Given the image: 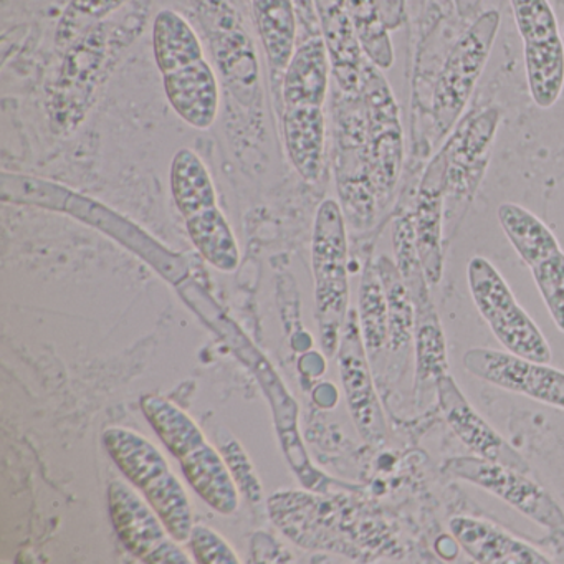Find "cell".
<instances>
[{
  "label": "cell",
  "mask_w": 564,
  "mask_h": 564,
  "mask_svg": "<svg viewBox=\"0 0 564 564\" xmlns=\"http://www.w3.org/2000/svg\"><path fill=\"white\" fill-rule=\"evenodd\" d=\"M163 85L167 104L184 123L199 131L209 130L216 123L220 107L219 82L206 58L163 75Z\"/></svg>",
  "instance_id": "cell-19"
},
{
  "label": "cell",
  "mask_w": 564,
  "mask_h": 564,
  "mask_svg": "<svg viewBox=\"0 0 564 564\" xmlns=\"http://www.w3.org/2000/svg\"><path fill=\"white\" fill-rule=\"evenodd\" d=\"M333 68L322 32L296 44L295 54L280 85L282 110L289 107H323L329 94Z\"/></svg>",
  "instance_id": "cell-21"
},
{
  "label": "cell",
  "mask_w": 564,
  "mask_h": 564,
  "mask_svg": "<svg viewBox=\"0 0 564 564\" xmlns=\"http://www.w3.org/2000/svg\"><path fill=\"white\" fill-rule=\"evenodd\" d=\"M153 55L161 75L181 70L206 58L193 25L171 9H164L154 18Z\"/></svg>",
  "instance_id": "cell-24"
},
{
  "label": "cell",
  "mask_w": 564,
  "mask_h": 564,
  "mask_svg": "<svg viewBox=\"0 0 564 564\" xmlns=\"http://www.w3.org/2000/svg\"><path fill=\"white\" fill-rule=\"evenodd\" d=\"M445 475L475 485L500 498L528 520L534 521L546 530H563L564 510L553 495L541 487L531 474L485 460L477 455H460L445 462Z\"/></svg>",
  "instance_id": "cell-10"
},
{
  "label": "cell",
  "mask_w": 564,
  "mask_h": 564,
  "mask_svg": "<svg viewBox=\"0 0 564 564\" xmlns=\"http://www.w3.org/2000/svg\"><path fill=\"white\" fill-rule=\"evenodd\" d=\"M223 447L224 454H227V465L236 477L237 484L242 487V491H246L250 500L259 501L262 497V485L257 480L256 475H252V464L243 454L242 447L234 438Z\"/></svg>",
  "instance_id": "cell-32"
},
{
  "label": "cell",
  "mask_w": 564,
  "mask_h": 564,
  "mask_svg": "<svg viewBox=\"0 0 564 564\" xmlns=\"http://www.w3.org/2000/svg\"><path fill=\"white\" fill-rule=\"evenodd\" d=\"M467 282L478 313L508 352L538 362L551 361L550 343L490 260L474 257L467 265Z\"/></svg>",
  "instance_id": "cell-5"
},
{
  "label": "cell",
  "mask_w": 564,
  "mask_h": 564,
  "mask_svg": "<svg viewBox=\"0 0 564 564\" xmlns=\"http://www.w3.org/2000/svg\"><path fill=\"white\" fill-rule=\"evenodd\" d=\"M339 375L349 412L359 435L368 444H384L388 437L384 412L369 368L368 351L359 326L358 313L349 310L338 348Z\"/></svg>",
  "instance_id": "cell-13"
},
{
  "label": "cell",
  "mask_w": 564,
  "mask_h": 564,
  "mask_svg": "<svg viewBox=\"0 0 564 564\" xmlns=\"http://www.w3.org/2000/svg\"><path fill=\"white\" fill-rule=\"evenodd\" d=\"M141 411L177 458L193 490L220 514L239 510V488L226 458L207 441L199 425L170 399L147 394Z\"/></svg>",
  "instance_id": "cell-1"
},
{
  "label": "cell",
  "mask_w": 564,
  "mask_h": 564,
  "mask_svg": "<svg viewBox=\"0 0 564 564\" xmlns=\"http://www.w3.org/2000/svg\"><path fill=\"white\" fill-rule=\"evenodd\" d=\"M319 32L332 61L336 87L345 94H359L366 55L359 44L346 0H313Z\"/></svg>",
  "instance_id": "cell-18"
},
{
  "label": "cell",
  "mask_w": 564,
  "mask_h": 564,
  "mask_svg": "<svg viewBox=\"0 0 564 564\" xmlns=\"http://www.w3.org/2000/svg\"><path fill=\"white\" fill-rule=\"evenodd\" d=\"M253 22L262 41L273 87L282 85L299 37V15L293 0H252Z\"/></svg>",
  "instance_id": "cell-23"
},
{
  "label": "cell",
  "mask_w": 564,
  "mask_h": 564,
  "mask_svg": "<svg viewBox=\"0 0 564 564\" xmlns=\"http://www.w3.org/2000/svg\"><path fill=\"white\" fill-rule=\"evenodd\" d=\"M497 127L498 111L490 108L480 118L471 121L464 137L458 140L455 137L445 147L448 161L445 207H447L448 219L460 204H468L477 191L487 166V160L484 156L490 148Z\"/></svg>",
  "instance_id": "cell-17"
},
{
  "label": "cell",
  "mask_w": 564,
  "mask_h": 564,
  "mask_svg": "<svg viewBox=\"0 0 564 564\" xmlns=\"http://www.w3.org/2000/svg\"><path fill=\"white\" fill-rule=\"evenodd\" d=\"M130 0H70L55 31V45L68 51L101 21L110 18Z\"/></svg>",
  "instance_id": "cell-30"
},
{
  "label": "cell",
  "mask_w": 564,
  "mask_h": 564,
  "mask_svg": "<svg viewBox=\"0 0 564 564\" xmlns=\"http://www.w3.org/2000/svg\"><path fill=\"white\" fill-rule=\"evenodd\" d=\"M563 37H564V25H563Z\"/></svg>",
  "instance_id": "cell-35"
},
{
  "label": "cell",
  "mask_w": 564,
  "mask_h": 564,
  "mask_svg": "<svg viewBox=\"0 0 564 564\" xmlns=\"http://www.w3.org/2000/svg\"><path fill=\"white\" fill-rule=\"evenodd\" d=\"M170 187L184 219L217 206L216 186L206 163L191 148H181L171 161Z\"/></svg>",
  "instance_id": "cell-25"
},
{
  "label": "cell",
  "mask_w": 564,
  "mask_h": 564,
  "mask_svg": "<svg viewBox=\"0 0 564 564\" xmlns=\"http://www.w3.org/2000/svg\"><path fill=\"white\" fill-rule=\"evenodd\" d=\"M378 4L388 31H398L404 24L405 0H378Z\"/></svg>",
  "instance_id": "cell-33"
},
{
  "label": "cell",
  "mask_w": 564,
  "mask_h": 564,
  "mask_svg": "<svg viewBox=\"0 0 564 564\" xmlns=\"http://www.w3.org/2000/svg\"><path fill=\"white\" fill-rule=\"evenodd\" d=\"M359 326L366 351L378 359L386 349H391L389 335V310L384 286L376 263H366L359 285Z\"/></svg>",
  "instance_id": "cell-27"
},
{
  "label": "cell",
  "mask_w": 564,
  "mask_h": 564,
  "mask_svg": "<svg viewBox=\"0 0 564 564\" xmlns=\"http://www.w3.org/2000/svg\"><path fill=\"white\" fill-rule=\"evenodd\" d=\"M500 22V12L495 9L481 12L445 58L432 98V118L438 140L451 133L467 107L490 58Z\"/></svg>",
  "instance_id": "cell-6"
},
{
  "label": "cell",
  "mask_w": 564,
  "mask_h": 564,
  "mask_svg": "<svg viewBox=\"0 0 564 564\" xmlns=\"http://www.w3.org/2000/svg\"><path fill=\"white\" fill-rule=\"evenodd\" d=\"M346 4L366 58L381 70H389L395 61L394 47L378 0H346Z\"/></svg>",
  "instance_id": "cell-29"
},
{
  "label": "cell",
  "mask_w": 564,
  "mask_h": 564,
  "mask_svg": "<svg viewBox=\"0 0 564 564\" xmlns=\"http://www.w3.org/2000/svg\"><path fill=\"white\" fill-rule=\"evenodd\" d=\"M405 286L415 308V399L421 408H425L432 392H437V382L448 375L447 345L427 280L421 279Z\"/></svg>",
  "instance_id": "cell-16"
},
{
  "label": "cell",
  "mask_w": 564,
  "mask_h": 564,
  "mask_svg": "<svg viewBox=\"0 0 564 564\" xmlns=\"http://www.w3.org/2000/svg\"><path fill=\"white\" fill-rule=\"evenodd\" d=\"M447 151L435 154L419 184L414 217L415 243L429 285L444 273V216L447 196Z\"/></svg>",
  "instance_id": "cell-15"
},
{
  "label": "cell",
  "mask_w": 564,
  "mask_h": 564,
  "mask_svg": "<svg viewBox=\"0 0 564 564\" xmlns=\"http://www.w3.org/2000/svg\"><path fill=\"white\" fill-rule=\"evenodd\" d=\"M316 322L326 356L338 352L349 313L348 237L341 206L325 199L316 213L312 239Z\"/></svg>",
  "instance_id": "cell-3"
},
{
  "label": "cell",
  "mask_w": 564,
  "mask_h": 564,
  "mask_svg": "<svg viewBox=\"0 0 564 564\" xmlns=\"http://www.w3.org/2000/svg\"><path fill=\"white\" fill-rule=\"evenodd\" d=\"M458 18L465 22H474L484 12V0H454Z\"/></svg>",
  "instance_id": "cell-34"
},
{
  "label": "cell",
  "mask_w": 564,
  "mask_h": 564,
  "mask_svg": "<svg viewBox=\"0 0 564 564\" xmlns=\"http://www.w3.org/2000/svg\"><path fill=\"white\" fill-rule=\"evenodd\" d=\"M448 530L458 546L478 564H550L536 547L501 530L497 524L474 517H455Z\"/></svg>",
  "instance_id": "cell-20"
},
{
  "label": "cell",
  "mask_w": 564,
  "mask_h": 564,
  "mask_svg": "<svg viewBox=\"0 0 564 564\" xmlns=\"http://www.w3.org/2000/svg\"><path fill=\"white\" fill-rule=\"evenodd\" d=\"M104 445L130 484L150 501L177 543H187L193 531V508L183 481L174 475L160 448L138 432L108 427Z\"/></svg>",
  "instance_id": "cell-2"
},
{
  "label": "cell",
  "mask_w": 564,
  "mask_h": 564,
  "mask_svg": "<svg viewBox=\"0 0 564 564\" xmlns=\"http://www.w3.org/2000/svg\"><path fill=\"white\" fill-rule=\"evenodd\" d=\"M510 4L523 41L531 100L550 110L564 90V44L556 14L547 0H510Z\"/></svg>",
  "instance_id": "cell-8"
},
{
  "label": "cell",
  "mask_w": 564,
  "mask_h": 564,
  "mask_svg": "<svg viewBox=\"0 0 564 564\" xmlns=\"http://www.w3.org/2000/svg\"><path fill=\"white\" fill-rule=\"evenodd\" d=\"M286 156L305 183H316L325 166L326 117L323 107H289L282 110Z\"/></svg>",
  "instance_id": "cell-22"
},
{
  "label": "cell",
  "mask_w": 564,
  "mask_h": 564,
  "mask_svg": "<svg viewBox=\"0 0 564 564\" xmlns=\"http://www.w3.org/2000/svg\"><path fill=\"white\" fill-rule=\"evenodd\" d=\"M184 223L191 242L209 265L224 273H232L239 269V243L219 206L194 214L184 219Z\"/></svg>",
  "instance_id": "cell-26"
},
{
  "label": "cell",
  "mask_w": 564,
  "mask_h": 564,
  "mask_svg": "<svg viewBox=\"0 0 564 564\" xmlns=\"http://www.w3.org/2000/svg\"><path fill=\"white\" fill-rule=\"evenodd\" d=\"M389 310V335L391 351H408L414 339L415 308L409 295L408 286L402 280L398 265L389 257L381 256L376 262Z\"/></svg>",
  "instance_id": "cell-28"
},
{
  "label": "cell",
  "mask_w": 564,
  "mask_h": 564,
  "mask_svg": "<svg viewBox=\"0 0 564 564\" xmlns=\"http://www.w3.org/2000/svg\"><path fill=\"white\" fill-rule=\"evenodd\" d=\"M382 72L366 58L359 84V95L365 107L371 177L379 207H386L391 199L404 163V133L398 101Z\"/></svg>",
  "instance_id": "cell-7"
},
{
  "label": "cell",
  "mask_w": 564,
  "mask_h": 564,
  "mask_svg": "<svg viewBox=\"0 0 564 564\" xmlns=\"http://www.w3.org/2000/svg\"><path fill=\"white\" fill-rule=\"evenodd\" d=\"M333 170L345 219L356 230L372 226L379 209L371 177L361 95L333 91Z\"/></svg>",
  "instance_id": "cell-4"
},
{
  "label": "cell",
  "mask_w": 564,
  "mask_h": 564,
  "mask_svg": "<svg viewBox=\"0 0 564 564\" xmlns=\"http://www.w3.org/2000/svg\"><path fill=\"white\" fill-rule=\"evenodd\" d=\"M498 223L530 269L554 325L564 333V252L556 236L543 220L518 204H501Z\"/></svg>",
  "instance_id": "cell-9"
},
{
  "label": "cell",
  "mask_w": 564,
  "mask_h": 564,
  "mask_svg": "<svg viewBox=\"0 0 564 564\" xmlns=\"http://www.w3.org/2000/svg\"><path fill=\"white\" fill-rule=\"evenodd\" d=\"M464 368L480 381L564 411V371L513 352L471 348Z\"/></svg>",
  "instance_id": "cell-12"
},
{
  "label": "cell",
  "mask_w": 564,
  "mask_h": 564,
  "mask_svg": "<svg viewBox=\"0 0 564 564\" xmlns=\"http://www.w3.org/2000/svg\"><path fill=\"white\" fill-rule=\"evenodd\" d=\"M438 405L445 421L451 425L454 434L460 438L465 447L470 448L474 455L495 462V464L507 465L517 470L531 474L530 465L524 460L523 455L508 444L465 398L462 389L458 388L451 375H445L437 382Z\"/></svg>",
  "instance_id": "cell-14"
},
{
  "label": "cell",
  "mask_w": 564,
  "mask_h": 564,
  "mask_svg": "<svg viewBox=\"0 0 564 564\" xmlns=\"http://www.w3.org/2000/svg\"><path fill=\"white\" fill-rule=\"evenodd\" d=\"M108 510L118 538L138 560L150 564L193 563L150 501L127 481L108 485Z\"/></svg>",
  "instance_id": "cell-11"
},
{
  "label": "cell",
  "mask_w": 564,
  "mask_h": 564,
  "mask_svg": "<svg viewBox=\"0 0 564 564\" xmlns=\"http://www.w3.org/2000/svg\"><path fill=\"white\" fill-rule=\"evenodd\" d=\"M191 550L196 556L197 563L203 564H237L240 563L234 547L229 541L224 540L219 533L204 527V524H194L191 531L189 541Z\"/></svg>",
  "instance_id": "cell-31"
}]
</instances>
